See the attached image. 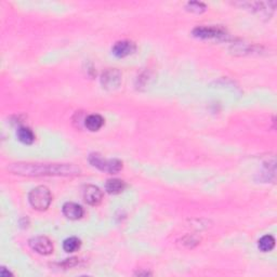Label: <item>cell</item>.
<instances>
[{"instance_id": "1", "label": "cell", "mask_w": 277, "mask_h": 277, "mask_svg": "<svg viewBox=\"0 0 277 277\" xmlns=\"http://www.w3.org/2000/svg\"><path fill=\"white\" fill-rule=\"evenodd\" d=\"M15 174L41 177V175H77L81 169L71 164H13L9 168Z\"/></svg>"}, {"instance_id": "2", "label": "cell", "mask_w": 277, "mask_h": 277, "mask_svg": "<svg viewBox=\"0 0 277 277\" xmlns=\"http://www.w3.org/2000/svg\"><path fill=\"white\" fill-rule=\"evenodd\" d=\"M30 206L36 210L45 211L49 208L52 201V195L50 190L46 186H37L30 191L28 195Z\"/></svg>"}, {"instance_id": "3", "label": "cell", "mask_w": 277, "mask_h": 277, "mask_svg": "<svg viewBox=\"0 0 277 277\" xmlns=\"http://www.w3.org/2000/svg\"><path fill=\"white\" fill-rule=\"evenodd\" d=\"M89 163L101 171L109 173H117L122 169V163L118 159H105L99 154H91L89 156Z\"/></svg>"}, {"instance_id": "4", "label": "cell", "mask_w": 277, "mask_h": 277, "mask_svg": "<svg viewBox=\"0 0 277 277\" xmlns=\"http://www.w3.org/2000/svg\"><path fill=\"white\" fill-rule=\"evenodd\" d=\"M193 35L201 39H223L226 37V33L220 28L215 26H201L193 30Z\"/></svg>"}, {"instance_id": "5", "label": "cell", "mask_w": 277, "mask_h": 277, "mask_svg": "<svg viewBox=\"0 0 277 277\" xmlns=\"http://www.w3.org/2000/svg\"><path fill=\"white\" fill-rule=\"evenodd\" d=\"M29 246L34 251L42 255H48L53 252V244L46 236H36L31 238L29 241Z\"/></svg>"}, {"instance_id": "6", "label": "cell", "mask_w": 277, "mask_h": 277, "mask_svg": "<svg viewBox=\"0 0 277 277\" xmlns=\"http://www.w3.org/2000/svg\"><path fill=\"white\" fill-rule=\"evenodd\" d=\"M103 194L98 186L88 185L83 191V199L90 206H98L102 201Z\"/></svg>"}, {"instance_id": "7", "label": "cell", "mask_w": 277, "mask_h": 277, "mask_svg": "<svg viewBox=\"0 0 277 277\" xmlns=\"http://www.w3.org/2000/svg\"><path fill=\"white\" fill-rule=\"evenodd\" d=\"M111 51H113V55L116 57L122 58L132 55L136 51V45L129 40H121L116 42Z\"/></svg>"}, {"instance_id": "8", "label": "cell", "mask_w": 277, "mask_h": 277, "mask_svg": "<svg viewBox=\"0 0 277 277\" xmlns=\"http://www.w3.org/2000/svg\"><path fill=\"white\" fill-rule=\"evenodd\" d=\"M63 215L69 220H79L83 216V209L81 205L75 202H66L62 208Z\"/></svg>"}, {"instance_id": "9", "label": "cell", "mask_w": 277, "mask_h": 277, "mask_svg": "<svg viewBox=\"0 0 277 277\" xmlns=\"http://www.w3.org/2000/svg\"><path fill=\"white\" fill-rule=\"evenodd\" d=\"M120 82H121L120 73L118 71H116V69H110V71L104 73L102 76L103 87L108 89H113L118 87Z\"/></svg>"}, {"instance_id": "10", "label": "cell", "mask_w": 277, "mask_h": 277, "mask_svg": "<svg viewBox=\"0 0 277 277\" xmlns=\"http://www.w3.org/2000/svg\"><path fill=\"white\" fill-rule=\"evenodd\" d=\"M104 125V119L102 116L98 114H92L89 115L86 120H84V126H86L89 131H98Z\"/></svg>"}, {"instance_id": "11", "label": "cell", "mask_w": 277, "mask_h": 277, "mask_svg": "<svg viewBox=\"0 0 277 277\" xmlns=\"http://www.w3.org/2000/svg\"><path fill=\"white\" fill-rule=\"evenodd\" d=\"M125 188H126V184L124 181L120 179H111L105 184L106 192L111 195L120 194L121 192L125 190Z\"/></svg>"}, {"instance_id": "12", "label": "cell", "mask_w": 277, "mask_h": 277, "mask_svg": "<svg viewBox=\"0 0 277 277\" xmlns=\"http://www.w3.org/2000/svg\"><path fill=\"white\" fill-rule=\"evenodd\" d=\"M17 137L20 142H22L23 144L30 145L33 144L35 141V135L28 127H20L17 132Z\"/></svg>"}, {"instance_id": "13", "label": "cell", "mask_w": 277, "mask_h": 277, "mask_svg": "<svg viewBox=\"0 0 277 277\" xmlns=\"http://www.w3.org/2000/svg\"><path fill=\"white\" fill-rule=\"evenodd\" d=\"M81 245H82V242L79 238L69 237V238H66L65 241H64L63 249L68 253H73V252L77 251V250L81 248Z\"/></svg>"}, {"instance_id": "14", "label": "cell", "mask_w": 277, "mask_h": 277, "mask_svg": "<svg viewBox=\"0 0 277 277\" xmlns=\"http://www.w3.org/2000/svg\"><path fill=\"white\" fill-rule=\"evenodd\" d=\"M275 246V239L271 235H265L259 239L258 247L263 252H269Z\"/></svg>"}, {"instance_id": "15", "label": "cell", "mask_w": 277, "mask_h": 277, "mask_svg": "<svg viewBox=\"0 0 277 277\" xmlns=\"http://www.w3.org/2000/svg\"><path fill=\"white\" fill-rule=\"evenodd\" d=\"M188 7L190 8L189 10H191L192 12H196V13H200V12H204L206 10V6L204 3L201 2H189L188 3Z\"/></svg>"}, {"instance_id": "16", "label": "cell", "mask_w": 277, "mask_h": 277, "mask_svg": "<svg viewBox=\"0 0 277 277\" xmlns=\"http://www.w3.org/2000/svg\"><path fill=\"white\" fill-rule=\"evenodd\" d=\"M9 275H12V274L10 273L9 271H6V269H4V268H1V271H0V276H1V277H8Z\"/></svg>"}]
</instances>
